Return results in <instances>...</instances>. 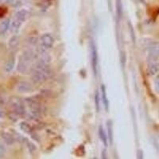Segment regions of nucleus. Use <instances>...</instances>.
<instances>
[{
	"instance_id": "obj_23",
	"label": "nucleus",
	"mask_w": 159,
	"mask_h": 159,
	"mask_svg": "<svg viewBox=\"0 0 159 159\" xmlns=\"http://www.w3.org/2000/svg\"><path fill=\"white\" fill-rule=\"evenodd\" d=\"M27 147L28 149H29L30 152H31V153H34V152L36 150V146H35L34 144L33 143H30V142H28L27 143Z\"/></svg>"
},
{
	"instance_id": "obj_27",
	"label": "nucleus",
	"mask_w": 159,
	"mask_h": 159,
	"mask_svg": "<svg viewBox=\"0 0 159 159\" xmlns=\"http://www.w3.org/2000/svg\"><path fill=\"white\" fill-rule=\"evenodd\" d=\"M107 154H106V150H103V153H102V157H103V158H106V157H107Z\"/></svg>"
},
{
	"instance_id": "obj_11",
	"label": "nucleus",
	"mask_w": 159,
	"mask_h": 159,
	"mask_svg": "<svg viewBox=\"0 0 159 159\" xmlns=\"http://www.w3.org/2000/svg\"><path fill=\"white\" fill-rule=\"evenodd\" d=\"M1 136H2V139H3L4 143L7 145H8V146H11V145H13L15 143V136H14V134L9 133V132H2Z\"/></svg>"
},
{
	"instance_id": "obj_10",
	"label": "nucleus",
	"mask_w": 159,
	"mask_h": 159,
	"mask_svg": "<svg viewBox=\"0 0 159 159\" xmlns=\"http://www.w3.org/2000/svg\"><path fill=\"white\" fill-rule=\"evenodd\" d=\"M32 85L26 81H21L17 85V91L21 93H28L32 91Z\"/></svg>"
},
{
	"instance_id": "obj_2",
	"label": "nucleus",
	"mask_w": 159,
	"mask_h": 159,
	"mask_svg": "<svg viewBox=\"0 0 159 159\" xmlns=\"http://www.w3.org/2000/svg\"><path fill=\"white\" fill-rule=\"evenodd\" d=\"M37 57V55L34 51L25 50L20 56L19 61L18 64V71L20 73H25V72L31 71L32 64Z\"/></svg>"
},
{
	"instance_id": "obj_20",
	"label": "nucleus",
	"mask_w": 159,
	"mask_h": 159,
	"mask_svg": "<svg viewBox=\"0 0 159 159\" xmlns=\"http://www.w3.org/2000/svg\"><path fill=\"white\" fill-rule=\"evenodd\" d=\"M95 104H96V108L97 112H99L100 111V95L99 92L96 91L95 94Z\"/></svg>"
},
{
	"instance_id": "obj_7",
	"label": "nucleus",
	"mask_w": 159,
	"mask_h": 159,
	"mask_svg": "<svg viewBox=\"0 0 159 159\" xmlns=\"http://www.w3.org/2000/svg\"><path fill=\"white\" fill-rule=\"evenodd\" d=\"M149 61H159V42H149L146 45Z\"/></svg>"
},
{
	"instance_id": "obj_19",
	"label": "nucleus",
	"mask_w": 159,
	"mask_h": 159,
	"mask_svg": "<svg viewBox=\"0 0 159 159\" xmlns=\"http://www.w3.org/2000/svg\"><path fill=\"white\" fill-rule=\"evenodd\" d=\"M18 42H19L18 37L16 36V35H14L9 41L10 49H16L18 45Z\"/></svg>"
},
{
	"instance_id": "obj_15",
	"label": "nucleus",
	"mask_w": 159,
	"mask_h": 159,
	"mask_svg": "<svg viewBox=\"0 0 159 159\" xmlns=\"http://www.w3.org/2000/svg\"><path fill=\"white\" fill-rule=\"evenodd\" d=\"M98 134H99V137L100 139V140L102 141V143L104 144L105 147H107V143H108V137H107L106 132H105L104 129L103 128L102 126H99V130H98Z\"/></svg>"
},
{
	"instance_id": "obj_3",
	"label": "nucleus",
	"mask_w": 159,
	"mask_h": 159,
	"mask_svg": "<svg viewBox=\"0 0 159 159\" xmlns=\"http://www.w3.org/2000/svg\"><path fill=\"white\" fill-rule=\"evenodd\" d=\"M28 15H29V13L25 9L19 10V11H17L11 24V32L15 33V34L18 32L20 27L24 23V22L27 19Z\"/></svg>"
},
{
	"instance_id": "obj_9",
	"label": "nucleus",
	"mask_w": 159,
	"mask_h": 159,
	"mask_svg": "<svg viewBox=\"0 0 159 159\" xmlns=\"http://www.w3.org/2000/svg\"><path fill=\"white\" fill-rule=\"evenodd\" d=\"M147 74L154 76L159 72V61H149L147 69Z\"/></svg>"
},
{
	"instance_id": "obj_17",
	"label": "nucleus",
	"mask_w": 159,
	"mask_h": 159,
	"mask_svg": "<svg viewBox=\"0 0 159 159\" xmlns=\"http://www.w3.org/2000/svg\"><path fill=\"white\" fill-rule=\"evenodd\" d=\"M107 137H108L109 140H110L111 144L113 143V124H112L111 120H108L107 123Z\"/></svg>"
},
{
	"instance_id": "obj_1",
	"label": "nucleus",
	"mask_w": 159,
	"mask_h": 159,
	"mask_svg": "<svg viewBox=\"0 0 159 159\" xmlns=\"http://www.w3.org/2000/svg\"><path fill=\"white\" fill-rule=\"evenodd\" d=\"M50 57L48 55L42 57L31 69V80L36 84H42L49 77L51 69L49 67Z\"/></svg>"
},
{
	"instance_id": "obj_6",
	"label": "nucleus",
	"mask_w": 159,
	"mask_h": 159,
	"mask_svg": "<svg viewBox=\"0 0 159 159\" xmlns=\"http://www.w3.org/2000/svg\"><path fill=\"white\" fill-rule=\"evenodd\" d=\"M25 103L27 105V107L29 108L30 113L32 117L37 118L40 116L42 113V107L37 99H34V98H26Z\"/></svg>"
},
{
	"instance_id": "obj_26",
	"label": "nucleus",
	"mask_w": 159,
	"mask_h": 159,
	"mask_svg": "<svg viewBox=\"0 0 159 159\" xmlns=\"http://www.w3.org/2000/svg\"><path fill=\"white\" fill-rule=\"evenodd\" d=\"M121 62L122 64L123 63V66H124L125 62H126V55H125L124 52H122L121 53Z\"/></svg>"
},
{
	"instance_id": "obj_12",
	"label": "nucleus",
	"mask_w": 159,
	"mask_h": 159,
	"mask_svg": "<svg viewBox=\"0 0 159 159\" xmlns=\"http://www.w3.org/2000/svg\"><path fill=\"white\" fill-rule=\"evenodd\" d=\"M11 19L10 18H5L4 20H2L1 23H0V35L5 34L9 30V29L11 28Z\"/></svg>"
},
{
	"instance_id": "obj_5",
	"label": "nucleus",
	"mask_w": 159,
	"mask_h": 159,
	"mask_svg": "<svg viewBox=\"0 0 159 159\" xmlns=\"http://www.w3.org/2000/svg\"><path fill=\"white\" fill-rule=\"evenodd\" d=\"M54 38L51 34H49V33L44 34L40 38L39 51L43 52L45 51L48 50V49H51L54 45Z\"/></svg>"
},
{
	"instance_id": "obj_16",
	"label": "nucleus",
	"mask_w": 159,
	"mask_h": 159,
	"mask_svg": "<svg viewBox=\"0 0 159 159\" xmlns=\"http://www.w3.org/2000/svg\"><path fill=\"white\" fill-rule=\"evenodd\" d=\"M19 127L22 131L25 132V134H31L33 131L32 127H31L30 124L28 123L27 122H25V121L21 122L19 124Z\"/></svg>"
},
{
	"instance_id": "obj_25",
	"label": "nucleus",
	"mask_w": 159,
	"mask_h": 159,
	"mask_svg": "<svg viewBox=\"0 0 159 159\" xmlns=\"http://www.w3.org/2000/svg\"><path fill=\"white\" fill-rule=\"evenodd\" d=\"M6 152H7V150H6L5 147L3 145L0 144V158H2L6 155Z\"/></svg>"
},
{
	"instance_id": "obj_14",
	"label": "nucleus",
	"mask_w": 159,
	"mask_h": 159,
	"mask_svg": "<svg viewBox=\"0 0 159 159\" xmlns=\"http://www.w3.org/2000/svg\"><path fill=\"white\" fill-rule=\"evenodd\" d=\"M15 65V57L14 56H11V57L8 58L4 66V69L7 72H11L14 69Z\"/></svg>"
},
{
	"instance_id": "obj_13",
	"label": "nucleus",
	"mask_w": 159,
	"mask_h": 159,
	"mask_svg": "<svg viewBox=\"0 0 159 159\" xmlns=\"http://www.w3.org/2000/svg\"><path fill=\"white\" fill-rule=\"evenodd\" d=\"M101 95H102V100H103V106L106 110V111H108L109 110V100L107 98V92H106V88L104 85L101 86Z\"/></svg>"
},
{
	"instance_id": "obj_4",
	"label": "nucleus",
	"mask_w": 159,
	"mask_h": 159,
	"mask_svg": "<svg viewBox=\"0 0 159 159\" xmlns=\"http://www.w3.org/2000/svg\"><path fill=\"white\" fill-rule=\"evenodd\" d=\"M9 104L14 114L18 116H25L26 109H25V103L19 97L14 96V97L11 98Z\"/></svg>"
},
{
	"instance_id": "obj_8",
	"label": "nucleus",
	"mask_w": 159,
	"mask_h": 159,
	"mask_svg": "<svg viewBox=\"0 0 159 159\" xmlns=\"http://www.w3.org/2000/svg\"><path fill=\"white\" fill-rule=\"evenodd\" d=\"M91 59H92V70L94 74L96 75L98 66V52L94 42H91Z\"/></svg>"
},
{
	"instance_id": "obj_22",
	"label": "nucleus",
	"mask_w": 159,
	"mask_h": 159,
	"mask_svg": "<svg viewBox=\"0 0 159 159\" xmlns=\"http://www.w3.org/2000/svg\"><path fill=\"white\" fill-rule=\"evenodd\" d=\"M8 3L11 4L13 7H19L22 4V0H9Z\"/></svg>"
},
{
	"instance_id": "obj_21",
	"label": "nucleus",
	"mask_w": 159,
	"mask_h": 159,
	"mask_svg": "<svg viewBox=\"0 0 159 159\" xmlns=\"http://www.w3.org/2000/svg\"><path fill=\"white\" fill-rule=\"evenodd\" d=\"M127 25H128L129 32H130V38H131V39H132V42H133V43H134V42H135V34H134L133 25H132V24L129 22H128V23H127Z\"/></svg>"
},
{
	"instance_id": "obj_18",
	"label": "nucleus",
	"mask_w": 159,
	"mask_h": 159,
	"mask_svg": "<svg viewBox=\"0 0 159 159\" xmlns=\"http://www.w3.org/2000/svg\"><path fill=\"white\" fill-rule=\"evenodd\" d=\"M116 14L118 19H121L123 16V4L121 0H116Z\"/></svg>"
},
{
	"instance_id": "obj_24",
	"label": "nucleus",
	"mask_w": 159,
	"mask_h": 159,
	"mask_svg": "<svg viewBox=\"0 0 159 159\" xmlns=\"http://www.w3.org/2000/svg\"><path fill=\"white\" fill-rule=\"evenodd\" d=\"M154 89L157 94H159V76H157L154 80Z\"/></svg>"
}]
</instances>
